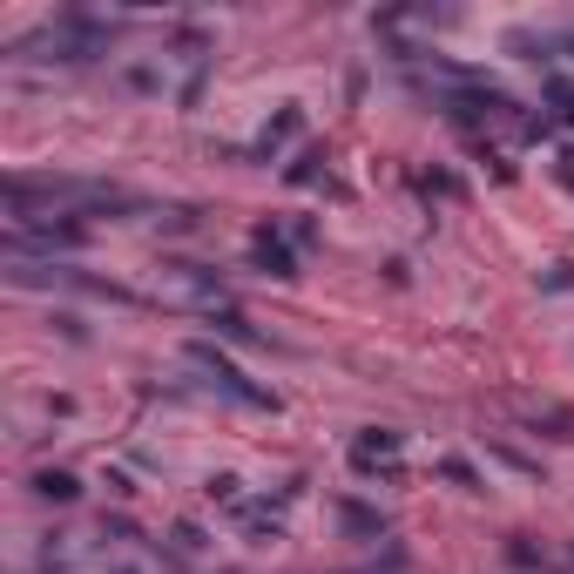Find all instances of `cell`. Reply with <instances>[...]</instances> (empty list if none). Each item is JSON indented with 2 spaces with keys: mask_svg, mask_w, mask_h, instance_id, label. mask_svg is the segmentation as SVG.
Here are the masks:
<instances>
[{
  "mask_svg": "<svg viewBox=\"0 0 574 574\" xmlns=\"http://www.w3.org/2000/svg\"><path fill=\"white\" fill-rule=\"evenodd\" d=\"M379 460H385V467L399 460V433H366V439L352 446V467H358V473H372Z\"/></svg>",
  "mask_w": 574,
  "mask_h": 574,
  "instance_id": "6da1fadb",
  "label": "cell"
},
{
  "mask_svg": "<svg viewBox=\"0 0 574 574\" xmlns=\"http://www.w3.org/2000/svg\"><path fill=\"white\" fill-rule=\"evenodd\" d=\"M41 494L48 500H75V480L68 473H41Z\"/></svg>",
  "mask_w": 574,
  "mask_h": 574,
  "instance_id": "7a4b0ae2",
  "label": "cell"
}]
</instances>
